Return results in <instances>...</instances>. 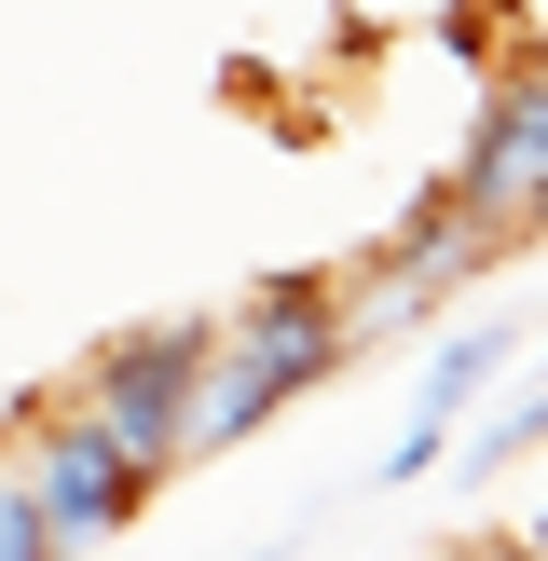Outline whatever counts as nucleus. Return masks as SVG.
Returning a JSON list of instances; mask_svg holds the SVG:
<instances>
[{
	"label": "nucleus",
	"mask_w": 548,
	"mask_h": 561,
	"mask_svg": "<svg viewBox=\"0 0 548 561\" xmlns=\"http://www.w3.org/2000/svg\"><path fill=\"white\" fill-rule=\"evenodd\" d=\"M356 316H219V356H206V411H192V453H247L274 411H301L316 383L356 370Z\"/></svg>",
	"instance_id": "1"
},
{
	"label": "nucleus",
	"mask_w": 548,
	"mask_h": 561,
	"mask_svg": "<svg viewBox=\"0 0 548 561\" xmlns=\"http://www.w3.org/2000/svg\"><path fill=\"white\" fill-rule=\"evenodd\" d=\"M206 356H219V316H151V329H124V343L82 356V411H96L137 466L179 480L192 466V411H206Z\"/></svg>",
	"instance_id": "2"
},
{
	"label": "nucleus",
	"mask_w": 548,
	"mask_h": 561,
	"mask_svg": "<svg viewBox=\"0 0 548 561\" xmlns=\"http://www.w3.org/2000/svg\"><path fill=\"white\" fill-rule=\"evenodd\" d=\"M438 192H453V206H466V219L493 233V261L548 233V55H535V69H507V82H493L480 137L453 151V179H438Z\"/></svg>",
	"instance_id": "3"
},
{
	"label": "nucleus",
	"mask_w": 548,
	"mask_h": 561,
	"mask_svg": "<svg viewBox=\"0 0 548 561\" xmlns=\"http://www.w3.org/2000/svg\"><path fill=\"white\" fill-rule=\"evenodd\" d=\"M27 493L55 507V535H69V548H110V535H137V507L164 493V466H137L82 398H55L42 425H27Z\"/></svg>",
	"instance_id": "4"
},
{
	"label": "nucleus",
	"mask_w": 548,
	"mask_h": 561,
	"mask_svg": "<svg viewBox=\"0 0 548 561\" xmlns=\"http://www.w3.org/2000/svg\"><path fill=\"white\" fill-rule=\"evenodd\" d=\"M521 343H535V316H480V329H438L425 343V370H411V425H398V453H370V493H411V480H438L453 466V425L493 398V383L521 370Z\"/></svg>",
	"instance_id": "5"
},
{
	"label": "nucleus",
	"mask_w": 548,
	"mask_h": 561,
	"mask_svg": "<svg viewBox=\"0 0 548 561\" xmlns=\"http://www.w3.org/2000/svg\"><path fill=\"white\" fill-rule=\"evenodd\" d=\"M343 274H356V343H384V329H425L453 288H480V274H493V233L453 206V192H425L411 233H384L370 261H343Z\"/></svg>",
	"instance_id": "6"
},
{
	"label": "nucleus",
	"mask_w": 548,
	"mask_h": 561,
	"mask_svg": "<svg viewBox=\"0 0 548 561\" xmlns=\"http://www.w3.org/2000/svg\"><path fill=\"white\" fill-rule=\"evenodd\" d=\"M521 453H548V383H521V398H480V411L453 425V466H466V480H507Z\"/></svg>",
	"instance_id": "7"
},
{
	"label": "nucleus",
	"mask_w": 548,
	"mask_h": 561,
	"mask_svg": "<svg viewBox=\"0 0 548 561\" xmlns=\"http://www.w3.org/2000/svg\"><path fill=\"white\" fill-rule=\"evenodd\" d=\"M0 561H69V535H55V507L27 493V466H0Z\"/></svg>",
	"instance_id": "8"
},
{
	"label": "nucleus",
	"mask_w": 548,
	"mask_h": 561,
	"mask_svg": "<svg viewBox=\"0 0 548 561\" xmlns=\"http://www.w3.org/2000/svg\"><path fill=\"white\" fill-rule=\"evenodd\" d=\"M219 561H301V535H261V548H219Z\"/></svg>",
	"instance_id": "9"
},
{
	"label": "nucleus",
	"mask_w": 548,
	"mask_h": 561,
	"mask_svg": "<svg viewBox=\"0 0 548 561\" xmlns=\"http://www.w3.org/2000/svg\"><path fill=\"white\" fill-rule=\"evenodd\" d=\"M438 561H548V548H438Z\"/></svg>",
	"instance_id": "10"
}]
</instances>
